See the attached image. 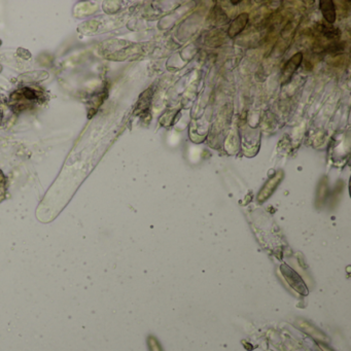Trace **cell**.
Listing matches in <instances>:
<instances>
[{
    "label": "cell",
    "mask_w": 351,
    "mask_h": 351,
    "mask_svg": "<svg viewBox=\"0 0 351 351\" xmlns=\"http://www.w3.org/2000/svg\"><path fill=\"white\" fill-rule=\"evenodd\" d=\"M319 346H320V348H321V350H322V351H334V350H331V349H330L328 346H326V345L320 344Z\"/></svg>",
    "instance_id": "cell-12"
},
{
    "label": "cell",
    "mask_w": 351,
    "mask_h": 351,
    "mask_svg": "<svg viewBox=\"0 0 351 351\" xmlns=\"http://www.w3.org/2000/svg\"><path fill=\"white\" fill-rule=\"evenodd\" d=\"M232 4H233V5H238V4H240V2H236V3H235V2H232Z\"/></svg>",
    "instance_id": "cell-13"
},
{
    "label": "cell",
    "mask_w": 351,
    "mask_h": 351,
    "mask_svg": "<svg viewBox=\"0 0 351 351\" xmlns=\"http://www.w3.org/2000/svg\"><path fill=\"white\" fill-rule=\"evenodd\" d=\"M248 14L246 13H243V14H240L235 20H234L231 24H230V27L228 29V35L231 37V38H234L235 36H237L238 34H240L244 28L246 27L247 23H248Z\"/></svg>",
    "instance_id": "cell-5"
},
{
    "label": "cell",
    "mask_w": 351,
    "mask_h": 351,
    "mask_svg": "<svg viewBox=\"0 0 351 351\" xmlns=\"http://www.w3.org/2000/svg\"><path fill=\"white\" fill-rule=\"evenodd\" d=\"M2 44H3V42H2V41H0V46H2Z\"/></svg>",
    "instance_id": "cell-15"
},
{
    "label": "cell",
    "mask_w": 351,
    "mask_h": 351,
    "mask_svg": "<svg viewBox=\"0 0 351 351\" xmlns=\"http://www.w3.org/2000/svg\"><path fill=\"white\" fill-rule=\"evenodd\" d=\"M280 272H281V275L283 276V278L286 280L287 284L292 289L296 290L298 294H300L302 296H307L309 294V289L306 286L302 276L300 274H298V273L291 267L283 264L280 266Z\"/></svg>",
    "instance_id": "cell-1"
},
{
    "label": "cell",
    "mask_w": 351,
    "mask_h": 351,
    "mask_svg": "<svg viewBox=\"0 0 351 351\" xmlns=\"http://www.w3.org/2000/svg\"><path fill=\"white\" fill-rule=\"evenodd\" d=\"M2 70H3V66H2V65H0V72H2Z\"/></svg>",
    "instance_id": "cell-14"
},
{
    "label": "cell",
    "mask_w": 351,
    "mask_h": 351,
    "mask_svg": "<svg viewBox=\"0 0 351 351\" xmlns=\"http://www.w3.org/2000/svg\"><path fill=\"white\" fill-rule=\"evenodd\" d=\"M302 60H303V55L301 53H298L294 57H291L290 59L286 62V64L283 67V70H282V80L285 83L291 79L292 74L296 72V70L301 65Z\"/></svg>",
    "instance_id": "cell-4"
},
{
    "label": "cell",
    "mask_w": 351,
    "mask_h": 351,
    "mask_svg": "<svg viewBox=\"0 0 351 351\" xmlns=\"http://www.w3.org/2000/svg\"><path fill=\"white\" fill-rule=\"evenodd\" d=\"M297 325L302 329L304 333L309 335L313 339L320 341V342H325L327 340V337L325 334H323L320 329H318L316 326H314L312 323L304 320V319H298L297 320Z\"/></svg>",
    "instance_id": "cell-3"
},
{
    "label": "cell",
    "mask_w": 351,
    "mask_h": 351,
    "mask_svg": "<svg viewBox=\"0 0 351 351\" xmlns=\"http://www.w3.org/2000/svg\"><path fill=\"white\" fill-rule=\"evenodd\" d=\"M49 76V74L47 72H42V71H32V72H29V73H26L24 75L21 76V79H23V77H25V81L27 82H30V81H44L45 79H47V77Z\"/></svg>",
    "instance_id": "cell-9"
},
{
    "label": "cell",
    "mask_w": 351,
    "mask_h": 351,
    "mask_svg": "<svg viewBox=\"0 0 351 351\" xmlns=\"http://www.w3.org/2000/svg\"><path fill=\"white\" fill-rule=\"evenodd\" d=\"M344 51V43H336V44H331L327 47L326 52L330 53V54H337L339 52Z\"/></svg>",
    "instance_id": "cell-11"
},
{
    "label": "cell",
    "mask_w": 351,
    "mask_h": 351,
    "mask_svg": "<svg viewBox=\"0 0 351 351\" xmlns=\"http://www.w3.org/2000/svg\"><path fill=\"white\" fill-rule=\"evenodd\" d=\"M283 178V172L279 171L277 172L274 177H272L264 186V188L261 190L259 196H258V200L259 202H264L266 201L271 195L274 193V191L276 190V188L278 187V185L280 184V182L282 181Z\"/></svg>",
    "instance_id": "cell-2"
},
{
    "label": "cell",
    "mask_w": 351,
    "mask_h": 351,
    "mask_svg": "<svg viewBox=\"0 0 351 351\" xmlns=\"http://www.w3.org/2000/svg\"><path fill=\"white\" fill-rule=\"evenodd\" d=\"M147 344H148V347H149V351H164L161 343L159 342V340L155 337H153V336H149L148 337Z\"/></svg>",
    "instance_id": "cell-10"
},
{
    "label": "cell",
    "mask_w": 351,
    "mask_h": 351,
    "mask_svg": "<svg viewBox=\"0 0 351 351\" xmlns=\"http://www.w3.org/2000/svg\"><path fill=\"white\" fill-rule=\"evenodd\" d=\"M319 9L322 13L324 20L327 23H329V24L335 23V21H336V6L333 2H331V0H327V2H320Z\"/></svg>",
    "instance_id": "cell-6"
},
{
    "label": "cell",
    "mask_w": 351,
    "mask_h": 351,
    "mask_svg": "<svg viewBox=\"0 0 351 351\" xmlns=\"http://www.w3.org/2000/svg\"><path fill=\"white\" fill-rule=\"evenodd\" d=\"M151 99H152V89H148L146 92H144L140 96V99L138 102V111L146 113V111L150 106Z\"/></svg>",
    "instance_id": "cell-7"
},
{
    "label": "cell",
    "mask_w": 351,
    "mask_h": 351,
    "mask_svg": "<svg viewBox=\"0 0 351 351\" xmlns=\"http://www.w3.org/2000/svg\"><path fill=\"white\" fill-rule=\"evenodd\" d=\"M321 32L326 38H328V40H338V38L341 36V32L338 28L328 27L324 25L321 27Z\"/></svg>",
    "instance_id": "cell-8"
}]
</instances>
